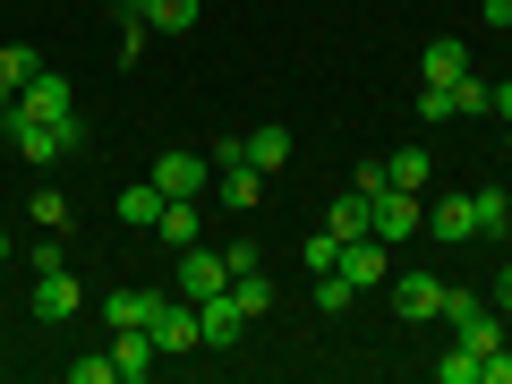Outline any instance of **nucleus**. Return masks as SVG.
Masks as SVG:
<instances>
[{
    "mask_svg": "<svg viewBox=\"0 0 512 384\" xmlns=\"http://www.w3.org/2000/svg\"><path fill=\"white\" fill-rule=\"evenodd\" d=\"M444 325H453V342L478 350V359H487V350H504V308H495V299H478V291H453V282H444Z\"/></svg>",
    "mask_w": 512,
    "mask_h": 384,
    "instance_id": "f257e3e1",
    "label": "nucleus"
},
{
    "mask_svg": "<svg viewBox=\"0 0 512 384\" xmlns=\"http://www.w3.org/2000/svg\"><path fill=\"white\" fill-rule=\"evenodd\" d=\"M18 111L52 120L69 146H86V120H77V94H69V77H60V69H35V77H26V86H18Z\"/></svg>",
    "mask_w": 512,
    "mask_h": 384,
    "instance_id": "f03ea898",
    "label": "nucleus"
},
{
    "mask_svg": "<svg viewBox=\"0 0 512 384\" xmlns=\"http://www.w3.org/2000/svg\"><path fill=\"white\" fill-rule=\"evenodd\" d=\"M367 231H376L384 248H402V239L427 231V205L410 197V188H376V197H367Z\"/></svg>",
    "mask_w": 512,
    "mask_h": 384,
    "instance_id": "7ed1b4c3",
    "label": "nucleus"
},
{
    "mask_svg": "<svg viewBox=\"0 0 512 384\" xmlns=\"http://www.w3.org/2000/svg\"><path fill=\"white\" fill-rule=\"evenodd\" d=\"M0 137H9V146H18L26 163H60V154H77L52 120H35V111H18V103H0Z\"/></svg>",
    "mask_w": 512,
    "mask_h": 384,
    "instance_id": "20e7f679",
    "label": "nucleus"
},
{
    "mask_svg": "<svg viewBox=\"0 0 512 384\" xmlns=\"http://www.w3.org/2000/svg\"><path fill=\"white\" fill-rule=\"evenodd\" d=\"M214 291H231V256L205 248V239H188L180 248V299H214Z\"/></svg>",
    "mask_w": 512,
    "mask_h": 384,
    "instance_id": "39448f33",
    "label": "nucleus"
},
{
    "mask_svg": "<svg viewBox=\"0 0 512 384\" xmlns=\"http://www.w3.org/2000/svg\"><path fill=\"white\" fill-rule=\"evenodd\" d=\"M154 350H163V359H188V350H205V333H197V299H180V291H171L163 299V316H154Z\"/></svg>",
    "mask_w": 512,
    "mask_h": 384,
    "instance_id": "423d86ee",
    "label": "nucleus"
},
{
    "mask_svg": "<svg viewBox=\"0 0 512 384\" xmlns=\"http://www.w3.org/2000/svg\"><path fill=\"white\" fill-rule=\"evenodd\" d=\"M197 333H205V350H239V342H248V308H239L231 291L197 299Z\"/></svg>",
    "mask_w": 512,
    "mask_h": 384,
    "instance_id": "0eeeda50",
    "label": "nucleus"
},
{
    "mask_svg": "<svg viewBox=\"0 0 512 384\" xmlns=\"http://www.w3.org/2000/svg\"><path fill=\"white\" fill-rule=\"evenodd\" d=\"M163 197H205V180H214V154H154V171H146Z\"/></svg>",
    "mask_w": 512,
    "mask_h": 384,
    "instance_id": "6e6552de",
    "label": "nucleus"
},
{
    "mask_svg": "<svg viewBox=\"0 0 512 384\" xmlns=\"http://www.w3.org/2000/svg\"><path fill=\"white\" fill-rule=\"evenodd\" d=\"M393 316H402V325H436L444 316V282L436 274H393Z\"/></svg>",
    "mask_w": 512,
    "mask_h": 384,
    "instance_id": "1a4fd4ad",
    "label": "nucleus"
},
{
    "mask_svg": "<svg viewBox=\"0 0 512 384\" xmlns=\"http://www.w3.org/2000/svg\"><path fill=\"white\" fill-rule=\"evenodd\" d=\"M333 274H342L350 291H376V282L393 274V256H384V239L367 231V239H342V265H333Z\"/></svg>",
    "mask_w": 512,
    "mask_h": 384,
    "instance_id": "9d476101",
    "label": "nucleus"
},
{
    "mask_svg": "<svg viewBox=\"0 0 512 384\" xmlns=\"http://www.w3.org/2000/svg\"><path fill=\"white\" fill-rule=\"evenodd\" d=\"M77 308H86V291H77V274H69V265H52V274L35 282V325H69Z\"/></svg>",
    "mask_w": 512,
    "mask_h": 384,
    "instance_id": "9b49d317",
    "label": "nucleus"
},
{
    "mask_svg": "<svg viewBox=\"0 0 512 384\" xmlns=\"http://www.w3.org/2000/svg\"><path fill=\"white\" fill-rule=\"evenodd\" d=\"M163 299H171V291H111V299H103V325H111V333H146L154 316H163Z\"/></svg>",
    "mask_w": 512,
    "mask_h": 384,
    "instance_id": "f8f14e48",
    "label": "nucleus"
},
{
    "mask_svg": "<svg viewBox=\"0 0 512 384\" xmlns=\"http://www.w3.org/2000/svg\"><path fill=\"white\" fill-rule=\"evenodd\" d=\"M419 77H427V86H461V77H470V43H461V35H436V43L419 52Z\"/></svg>",
    "mask_w": 512,
    "mask_h": 384,
    "instance_id": "ddd939ff",
    "label": "nucleus"
},
{
    "mask_svg": "<svg viewBox=\"0 0 512 384\" xmlns=\"http://www.w3.org/2000/svg\"><path fill=\"white\" fill-rule=\"evenodd\" d=\"M427 239H444V248H461V239H478V205L461 197H444V205H427Z\"/></svg>",
    "mask_w": 512,
    "mask_h": 384,
    "instance_id": "4468645a",
    "label": "nucleus"
},
{
    "mask_svg": "<svg viewBox=\"0 0 512 384\" xmlns=\"http://www.w3.org/2000/svg\"><path fill=\"white\" fill-rule=\"evenodd\" d=\"M111 367H120L128 384H146L154 367H163V350H154V333H111Z\"/></svg>",
    "mask_w": 512,
    "mask_h": 384,
    "instance_id": "2eb2a0df",
    "label": "nucleus"
},
{
    "mask_svg": "<svg viewBox=\"0 0 512 384\" xmlns=\"http://www.w3.org/2000/svg\"><path fill=\"white\" fill-rule=\"evenodd\" d=\"M214 180H222V205H231V214H256V205H265V171L256 163H222Z\"/></svg>",
    "mask_w": 512,
    "mask_h": 384,
    "instance_id": "dca6fc26",
    "label": "nucleus"
},
{
    "mask_svg": "<svg viewBox=\"0 0 512 384\" xmlns=\"http://www.w3.org/2000/svg\"><path fill=\"white\" fill-rule=\"evenodd\" d=\"M248 163L265 171V180H274V171L291 163V128H282V120H256V137H248Z\"/></svg>",
    "mask_w": 512,
    "mask_h": 384,
    "instance_id": "f3484780",
    "label": "nucleus"
},
{
    "mask_svg": "<svg viewBox=\"0 0 512 384\" xmlns=\"http://www.w3.org/2000/svg\"><path fill=\"white\" fill-rule=\"evenodd\" d=\"M427 171H436V154L393 146V163H384V188H410V197H419V188H427Z\"/></svg>",
    "mask_w": 512,
    "mask_h": 384,
    "instance_id": "a211bd4d",
    "label": "nucleus"
},
{
    "mask_svg": "<svg viewBox=\"0 0 512 384\" xmlns=\"http://www.w3.org/2000/svg\"><path fill=\"white\" fill-rule=\"evenodd\" d=\"M163 188H154V180H137V188H120V222H137V231H154V222H163Z\"/></svg>",
    "mask_w": 512,
    "mask_h": 384,
    "instance_id": "6ab92c4d",
    "label": "nucleus"
},
{
    "mask_svg": "<svg viewBox=\"0 0 512 384\" xmlns=\"http://www.w3.org/2000/svg\"><path fill=\"white\" fill-rule=\"evenodd\" d=\"M470 205H478V239L512 231V188H470Z\"/></svg>",
    "mask_w": 512,
    "mask_h": 384,
    "instance_id": "aec40b11",
    "label": "nucleus"
},
{
    "mask_svg": "<svg viewBox=\"0 0 512 384\" xmlns=\"http://www.w3.org/2000/svg\"><path fill=\"white\" fill-rule=\"evenodd\" d=\"M325 231H333V239H367V197H359V188L325 205Z\"/></svg>",
    "mask_w": 512,
    "mask_h": 384,
    "instance_id": "412c9836",
    "label": "nucleus"
},
{
    "mask_svg": "<svg viewBox=\"0 0 512 384\" xmlns=\"http://www.w3.org/2000/svg\"><path fill=\"white\" fill-rule=\"evenodd\" d=\"M35 69H43V52H26V43H9V52H0V103H18V86H26Z\"/></svg>",
    "mask_w": 512,
    "mask_h": 384,
    "instance_id": "4be33fe9",
    "label": "nucleus"
},
{
    "mask_svg": "<svg viewBox=\"0 0 512 384\" xmlns=\"http://www.w3.org/2000/svg\"><path fill=\"white\" fill-rule=\"evenodd\" d=\"M154 231H163L171 248H188V239L205 231V222H197V197H171V205H163V222H154Z\"/></svg>",
    "mask_w": 512,
    "mask_h": 384,
    "instance_id": "5701e85b",
    "label": "nucleus"
},
{
    "mask_svg": "<svg viewBox=\"0 0 512 384\" xmlns=\"http://www.w3.org/2000/svg\"><path fill=\"white\" fill-rule=\"evenodd\" d=\"M231 299L248 308V325H256L265 308H274V282H265V265H256V274H231Z\"/></svg>",
    "mask_w": 512,
    "mask_h": 384,
    "instance_id": "b1692460",
    "label": "nucleus"
},
{
    "mask_svg": "<svg viewBox=\"0 0 512 384\" xmlns=\"http://www.w3.org/2000/svg\"><path fill=\"white\" fill-rule=\"evenodd\" d=\"M146 26H154V35H188V26H197V0H154Z\"/></svg>",
    "mask_w": 512,
    "mask_h": 384,
    "instance_id": "393cba45",
    "label": "nucleus"
},
{
    "mask_svg": "<svg viewBox=\"0 0 512 384\" xmlns=\"http://www.w3.org/2000/svg\"><path fill=\"white\" fill-rule=\"evenodd\" d=\"M26 214H35L43 231H69V197H60V188H35V205H26Z\"/></svg>",
    "mask_w": 512,
    "mask_h": 384,
    "instance_id": "a878e982",
    "label": "nucleus"
},
{
    "mask_svg": "<svg viewBox=\"0 0 512 384\" xmlns=\"http://www.w3.org/2000/svg\"><path fill=\"white\" fill-rule=\"evenodd\" d=\"M299 256H308V274H333V265H342V239H333V231H308V248H299Z\"/></svg>",
    "mask_w": 512,
    "mask_h": 384,
    "instance_id": "bb28decb",
    "label": "nucleus"
},
{
    "mask_svg": "<svg viewBox=\"0 0 512 384\" xmlns=\"http://www.w3.org/2000/svg\"><path fill=\"white\" fill-rule=\"evenodd\" d=\"M350 299H359V291H350V282H342V274H316V316H342V308H350Z\"/></svg>",
    "mask_w": 512,
    "mask_h": 384,
    "instance_id": "cd10ccee",
    "label": "nucleus"
},
{
    "mask_svg": "<svg viewBox=\"0 0 512 384\" xmlns=\"http://www.w3.org/2000/svg\"><path fill=\"white\" fill-rule=\"evenodd\" d=\"M419 120H461V94L453 86H419Z\"/></svg>",
    "mask_w": 512,
    "mask_h": 384,
    "instance_id": "c85d7f7f",
    "label": "nucleus"
},
{
    "mask_svg": "<svg viewBox=\"0 0 512 384\" xmlns=\"http://www.w3.org/2000/svg\"><path fill=\"white\" fill-rule=\"evenodd\" d=\"M436 384H478V350L453 342V359H436Z\"/></svg>",
    "mask_w": 512,
    "mask_h": 384,
    "instance_id": "c756f323",
    "label": "nucleus"
},
{
    "mask_svg": "<svg viewBox=\"0 0 512 384\" xmlns=\"http://www.w3.org/2000/svg\"><path fill=\"white\" fill-rule=\"evenodd\" d=\"M111 376H120V367H111V350H103V359H69V384H111Z\"/></svg>",
    "mask_w": 512,
    "mask_h": 384,
    "instance_id": "7c9ffc66",
    "label": "nucleus"
},
{
    "mask_svg": "<svg viewBox=\"0 0 512 384\" xmlns=\"http://www.w3.org/2000/svg\"><path fill=\"white\" fill-rule=\"evenodd\" d=\"M146 35H154L146 18H120V60H137V52H146Z\"/></svg>",
    "mask_w": 512,
    "mask_h": 384,
    "instance_id": "2f4dec72",
    "label": "nucleus"
},
{
    "mask_svg": "<svg viewBox=\"0 0 512 384\" xmlns=\"http://www.w3.org/2000/svg\"><path fill=\"white\" fill-rule=\"evenodd\" d=\"M487 111H495V120H512V77H504V86H487Z\"/></svg>",
    "mask_w": 512,
    "mask_h": 384,
    "instance_id": "473e14b6",
    "label": "nucleus"
},
{
    "mask_svg": "<svg viewBox=\"0 0 512 384\" xmlns=\"http://www.w3.org/2000/svg\"><path fill=\"white\" fill-rule=\"evenodd\" d=\"M478 18H487V26H504V35H512V0H487Z\"/></svg>",
    "mask_w": 512,
    "mask_h": 384,
    "instance_id": "72a5a7b5",
    "label": "nucleus"
},
{
    "mask_svg": "<svg viewBox=\"0 0 512 384\" xmlns=\"http://www.w3.org/2000/svg\"><path fill=\"white\" fill-rule=\"evenodd\" d=\"M495 308L512 316V265H504V274H495Z\"/></svg>",
    "mask_w": 512,
    "mask_h": 384,
    "instance_id": "f704fd0d",
    "label": "nucleus"
},
{
    "mask_svg": "<svg viewBox=\"0 0 512 384\" xmlns=\"http://www.w3.org/2000/svg\"><path fill=\"white\" fill-rule=\"evenodd\" d=\"M146 9H154V0H120V18H146Z\"/></svg>",
    "mask_w": 512,
    "mask_h": 384,
    "instance_id": "c9c22d12",
    "label": "nucleus"
},
{
    "mask_svg": "<svg viewBox=\"0 0 512 384\" xmlns=\"http://www.w3.org/2000/svg\"><path fill=\"white\" fill-rule=\"evenodd\" d=\"M9 256H18V248H9V231H0V265H9Z\"/></svg>",
    "mask_w": 512,
    "mask_h": 384,
    "instance_id": "e433bc0d",
    "label": "nucleus"
}]
</instances>
